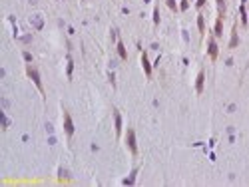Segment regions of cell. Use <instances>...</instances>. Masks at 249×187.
Masks as SVG:
<instances>
[{
	"label": "cell",
	"mask_w": 249,
	"mask_h": 187,
	"mask_svg": "<svg viewBox=\"0 0 249 187\" xmlns=\"http://www.w3.org/2000/svg\"><path fill=\"white\" fill-rule=\"evenodd\" d=\"M26 74H28V78L32 80V82L36 84V88H38V92L44 96V86H42V82H40V74H38V70H34L32 66H26Z\"/></svg>",
	"instance_id": "obj_1"
},
{
	"label": "cell",
	"mask_w": 249,
	"mask_h": 187,
	"mask_svg": "<svg viewBox=\"0 0 249 187\" xmlns=\"http://www.w3.org/2000/svg\"><path fill=\"white\" fill-rule=\"evenodd\" d=\"M64 131H66V137H68V139L74 135V121H72V117H70L68 112H64Z\"/></svg>",
	"instance_id": "obj_3"
},
{
	"label": "cell",
	"mask_w": 249,
	"mask_h": 187,
	"mask_svg": "<svg viewBox=\"0 0 249 187\" xmlns=\"http://www.w3.org/2000/svg\"><path fill=\"white\" fill-rule=\"evenodd\" d=\"M24 60H26V62H32V54H28V52H24Z\"/></svg>",
	"instance_id": "obj_18"
},
{
	"label": "cell",
	"mask_w": 249,
	"mask_h": 187,
	"mask_svg": "<svg viewBox=\"0 0 249 187\" xmlns=\"http://www.w3.org/2000/svg\"><path fill=\"white\" fill-rule=\"evenodd\" d=\"M72 68H74V64H72V58H68V68H66V72H68V78H72Z\"/></svg>",
	"instance_id": "obj_16"
},
{
	"label": "cell",
	"mask_w": 249,
	"mask_h": 187,
	"mask_svg": "<svg viewBox=\"0 0 249 187\" xmlns=\"http://www.w3.org/2000/svg\"><path fill=\"white\" fill-rule=\"evenodd\" d=\"M207 54H209V58H211V60H217L219 48H217V44H215V40H213V38L207 42Z\"/></svg>",
	"instance_id": "obj_4"
},
{
	"label": "cell",
	"mask_w": 249,
	"mask_h": 187,
	"mask_svg": "<svg viewBox=\"0 0 249 187\" xmlns=\"http://www.w3.org/2000/svg\"><path fill=\"white\" fill-rule=\"evenodd\" d=\"M142 66H143L146 76H147V78H151V64H150V60H147V54H146V52L142 54Z\"/></svg>",
	"instance_id": "obj_6"
},
{
	"label": "cell",
	"mask_w": 249,
	"mask_h": 187,
	"mask_svg": "<svg viewBox=\"0 0 249 187\" xmlns=\"http://www.w3.org/2000/svg\"><path fill=\"white\" fill-rule=\"evenodd\" d=\"M203 4H205V0H195V6H197V8H201Z\"/></svg>",
	"instance_id": "obj_19"
},
{
	"label": "cell",
	"mask_w": 249,
	"mask_h": 187,
	"mask_svg": "<svg viewBox=\"0 0 249 187\" xmlns=\"http://www.w3.org/2000/svg\"><path fill=\"white\" fill-rule=\"evenodd\" d=\"M203 82H205V74H203V70L197 74V78H195V92L197 94H201L203 92Z\"/></svg>",
	"instance_id": "obj_5"
},
{
	"label": "cell",
	"mask_w": 249,
	"mask_h": 187,
	"mask_svg": "<svg viewBox=\"0 0 249 187\" xmlns=\"http://www.w3.org/2000/svg\"><path fill=\"white\" fill-rule=\"evenodd\" d=\"M217 10H219V18L225 16V0H217Z\"/></svg>",
	"instance_id": "obj_12"
},
{
	"label": "cell",
	"mask_w": 249,
	"mask_h": 187,
	"mask_svg": "<svg viewBox=\"0 0 249 187\" xmlns=\"http://www.w3.org/2000/svg\"><path fill=\"white\" fill-rule=\"evenodd\" d=\"M126 143H128V149L132 151V155H138V143H136V131L132 127H128V133H126Z\"/></svg>",
	"instance_id": "obj_2"
},
{
	"label": "cell",
	"mask_w": 249,
	"mask_h": 187,
	"mask_svg": "<svg viewBox=\"0 0 249 187\" xmlns=\"http://www.w3.org/2000/svg\"><path fill=\"white\" fill-rule=\"evenodd\" d=\"M154 24H155V26L159 24V10H158V6L154 8Z\"/></svg>",
	"instance_id": "obj_14"
},
{
	"label": "cell",
	"mask_w": 249,
	"mask_h": 187,
	"mask_svg": "<svg viewBox=\"0 0 249 187\" xmlns=\"http://www.w3.org/2000/svg\"><path fill=\"white\" fill-rule=\"evenodd\" d=\"M237 44H239V36H237V30L233 28V32H231V40H229V48H235Z\"/></svg>",
	"instance_id": "obj_10"
},
{
	"label": "cell",
	"mask_w": 249,
	"mask_h": 187,
	"mask_svg": "<svg viewBox=\"0 0 249 187\" xmlns=\"http://www.w3.org/2000/svg\"><path fill=\"white\" fill-rule=\"evenodd\" d=\"M166 2H167V8H170V10H178V4H175V0H166Z\"/></svg>",
	"instance_id": "obj_15"
},
{
	"label": "cell",
	"mask_w": 249,
	"mask_h": 187,
	"mask_svg": "<svg viewBox=\"0 0 249 187\" xmlns=\"http://www.w3.org/2000/svg\"><path fill=\"white\" fill-rule=\"evenodd\" d=\"M179 8H181V10H187V8H189V0H181Z\"/></svg>",
	"instance_id": "obj_17"
},
{
	"label": "cell",
	"mask_w": 249,
	"mask_h": 187,
	"mask_svg": "<svg viewBox=\"0 0 249 187\" xmlns=\"http://www.w3.org/2000/svg\"><path fill=\"white\" fill-rule=\"evenodd\" d=\"M116 48H118V54H120V58H122V60H128V52H126V46L122 44V42H118V46H116Z\"/></svg>",
	"instance_id": "obj_9"
},
{
	"label": "cell",
	"mask_w": 249,
	"mask_h": 187,
	"mask_svg": "<svg viewBox=\"0 0 249 187\" xmlns=\"http://www.w3.org/2000/svg\"><path fill=\"white\" fill-rule=\"evenodd\" d=\"M213 34L215 36H223V18H217V22H215V28H213Z\"/></svg>",
	"instance_id": "obj_8"
},
{
	"label": "cell",
	"mask_w": 249,
	"mask_h": 187,
	"mask_svg": "<svg viewBox=\"0 0 249 187\" xmlns=\"http://www.w3.org/2000/svg\"><path fill=\"white\" fill-rule=\"evenodd\" d=\"M114 125H116V135L122 133V116L120 112H114Z\"/></svg>",
	"instance_id": "obj_7"
},
{
	"label": "cell",
	"mask_w": 249,
	"mask_h": 187,
	"mask_svg": "<svg viewBox=\"0 0 249 187\" xmlns=\"http://www.w3.org/2000/svg\"><path fill=\"white\" fill-rule=\"evenodd\" d=\"M197 28H199V32H201V34L205 32V18H203V14L197 16Z\"/></svg>",
	"instance_id": "obj_11"
},
{
	"label": "cell",
	"mask_w": 249,
	"mask_h": 187,
	"mask_svg": "<svg viewBox=\"0 0 249 187\" xmlns=\"http://www.w3.org/2000/svg\"><path fill=\"white\" fill-rule=\"evenodd\" d=\"M239 14H241V22L247 24L249 18H247V14H245V4H241V6H239Z\"/></svg>",
	"instance_id": "obj_13"
}]
</instances>
